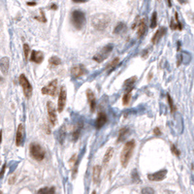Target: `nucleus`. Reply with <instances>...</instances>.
<instances>
[{"mask_svg": "<svg viewBox=\"0 0 194 194\" xmlns=\"http://www.w3.org/2000/svg\"><path fill=\"white\" fill-rule=\"evenodd\" d=\"M57 80H53L52 81L49 85L44 86L42 89V93L43 94H47L50 95V96H54L57 92Z\"/></svg>", "mask_w": 194, "mask_h": 194, "instance_id": "8", "label": "nucleus"}, {"mask_svg": "<svg viewBox=\"0 0 194 194\" xmlns=\"http://www.w3.org/2000/svg\"><path fill=\"white\" fill-rule=\"evenodd\" d=\"M51 8L53 9V10H56V9H57V6H56V4H53V5H52V7H51Z\"/></svg>", "mask_w": 194, "mask_h": 194, "instance_id": "41", "label": "nucleus"}, {"mask_svg": "<svg viewBox=\"0 0 194 194\" xmlns=\"http://www.w3.org/2000/svg\"><path fill=\"white\" fill-rule=\"evenodd\" d=\"M72 1L75 3H86L89 1V0H72Z\"/></svg>", "mask_w": 194, "mask_h": 194, "instance_id": "37", "label": "nucleus"}, {"mask_svg": "<svg viewBox=\"0 0 194 194\" xmlns=\"http://www.w3.org/2000/svg\"><path fill=\"white\" fill-rule=\"evenodd\" d=\"M156 25H157V14H156V12H154V13H152V16L151 27L154 28V27H156Z\"/></svg>", "mask_w": 194, "mask_h": 194, "instance_id": "28", "label": "nucleus"}, {"mask_svg": "<svg viewBox=\"0 0 194 194\" xmlns=\"http://www.w3.org/2000/svg\"><path fill=\"white\" fill-rule=\"evenodd\" d=\"M9 66H10V60L8 57H2L0 59V70L3 73V74H7V72L9 70Z\"/></svg>", "mask_w": 194, "mask_h": 194, "instance_id": "18", "label": "nucleus"}, {"mask_svg": "<svg viewBox=\"0 0 194 194\" xmlns=\"http://www.w3.org/2000/svg\"><path fill=\"white\" fill-rule=\"evenodd\" d=\"M166 31H167V28L166 27H160L158 30H157L154 33V35H153V37L152 39V44H157V43H158L161 40V38H162L163 36L165 35Z\"/></svg>", "mask_w": 194, "mask_h": 194, "instance_id": "15", "label": "nucleus"}, {"mask_svg": "<svg viewBox=\"0 0 194 194\" xmlns=\"http://www.w3.org/2000/svg\"><path fill=\"white\" fill-rule=\"evenodd\" d=\"M113 155H114V149L113 148H109L106 152L104 158H103V164H107L109 163V161L112 159Z\"/></svg>", "mask_w": 194, "mask_h": 194, "instance_id": "22", "label": "nucleus"}, {"mask_svg": "<svg viewBox=\"0 0 194 194\" xmlns=\"http://www.w3.org/2000/svg\"><path fill=\"white\" fill-rule=\"evenodd\" d=\"M147 32V24H146V20L145 19L141 20L140 23L138 25V30H137V36L138 38H142L143 36L146 34Z\"/></svg>", "mask_w": 194, "mask_h": 194, "instance_id": "17", "label": "nucleus"}, {"mask_svg": "<svg viewBox=\"0 0 194 194\" xmlns=\"http://www.w3.org/2000/svg\"><path fill=\"white\" fill-rule=\"evenodd\" d=\"M5 168H6V166L4 165V166H3V168H2V170H1V174H0V177H2V176H3V174H4Z\"/></svg>", "mask_w": 194, "mask_h": 194, "instance_id": "38", "label": "nucleus"}, {"mask_svg": "<svg viewBox=\"0 0 194 194\" xmlns=\"http://www.w3.org/2000/svg\"><path fill=\"white\" fill-rule=\"evenodd\" d=\"M153 133H154L155 135H160V134H161V131L159 130L158 127H156V128H154V129H153Z\"/></svg>", "mask_w": 194, "mask_h": 194, "instance_id": "36", "label": "nucleus"}, {"mask_svg": "<svg viewBox=\"0 0 194 194\" xmlns=\"http://www.w3.org/2000/svg\"><path fill=\"white\" fill-rule=\"evenodd\" d=\"M166 175H167V170L162 169L160 171L155 172V173L149 174L148 179L152 182H160V181H163L166 178Z\"/></svg>", "mask_w": 194, "mask_h": 194, "instance_id": "10", "label": "nucleus"}, {"mask_svg": "<svg viewBox=\"0 0 194 194\" xmlns=\"http://www.w3.org/2000/svg\"><path fill=\"white\" fill-rule=\"evenodd\" d=\"M107 122H108L107 115H106L104 112H100L99 114H98L96 122H95V127H96L97 129H100V128H102L105 125Z\"/></svg>", "mask_w": 194, "mask_h": 194, "instance_id": "13", "label": "nucleus"}, {"mask_svg": "<svg viewBox=\"0 0 194 194\" xmlns=\"http://www.w3.org/2000/svg\"><path fill=\"white\" fill-rule=\"evenodd\" d=\"M23 52H24L25 59H27L28 56H29V46L27 45V44H24V45H23Z\"/></svg>", "mask_w": 194, "mask_h": 194, "instance_id": "32", "label": "nucleus"}, {"mask_svg": "<svg viewBox=\"0 0 194 194\" xmlns=\"http://www.w3.org/2000/svg\"><path fill=\"white\" fill-rule=\"evenodd\" d=\"M167 99H168V103H169L170 105V109H171V112L172 113H174L176 111V108H175V106H174V103H173V100H172V98L169 94H167Z\"/></svg>", "mask_w": 194, "mask_h": 194, "instance_id": "30", "label": "nucleus"}, {"mask_svg": "<svg viewBox=\"0 0 194 194\" xmlns=\"http://www.w3.org/2000/svg\"><path fill=\"white\" fill-rule=\"evenodd\" d=\"M66 99H67V92L65 86H62L58 96V103H57V111L61 113L64 110L65 105H66Z\"/></svg>", "mask_w": 194, "mask_h": 194, "instance_id": "9", "label": "nucleus"}, {"mask_svg": "<svg viewBox=\"0 0 194 194\" xmlns=\"http://www.w3.org/2000/svg\"><path fill=\"white\" fill-rule=\"evenodd\" d=\"M126 30H127L126 24L124 23H119L114 29V33L115 34H122V33H124V32H126Z\"/></svg>", "mask_w": 194, "mask_h": 194, "instance_id": "21", "label": "nucleus"}, {"mask_svg": "<svg viewBox=\"0 0 194 194\" xmlns=\"http://www.w3.org/2000/svg\"><path fill=\"white\" fill-rule=\"evenodd\" d=\"M168 4H169V6H171V2H170V0H168Z\"/></svg>", "mask_w": 194, "mask_h": 194, "instance_id": "42", "label": "nucleus"}, {"mask_svg": "<svg viewBox=\"0 0 194 194\" xmlns=\"http://www.w3.org/2000/svg\"><path fill=\"white\" fill-rule=\"evenodd\" d=\"M2 80H3V79H2V77H1V76H0V82H1V81H2Z\"/></svg>", "mask_w": 194, "mask_h": 194, "instance_id": "43", "label": "nucleus"}, {"mask_svg": "<svg viewBox=\"0 0 194 194\" xmlns=\"http://www.w3.org/2000/svg\"><path fill=\"white\" fill-rule=\"evenodd\" d=\"M179 2L181 3V4H185V3H187V0H178Z\"/></svg>", "mask_w": 194, "mask_h": 194, "instance_id": "39", "label": "nucleus"}, {"mask_svg": "<svg viewBox=\"0 0 194 194\" xmlns=\"http://www.w3.org/2000/svg\"><path fill=\"white\" fill-rule=\"evenodd\" d=\"M132 180L134 182H140V177H139L136 170H133L132 172Z\"/></svg>", "mask_w": 194, "mask_h": 194, "instance_id": "31", "label": "nucleus"}, {"mask_svg": "<svg viewBox=\"0 0 194 194\" xmlns=\"http://www.w3.org/2000/svg\"><path fill=\"white\" fill-rule=\"evenodd\" d=\"M128 134H129V129H128L127 127H124V128H122V129H120L119 132L118 142H122L123 140H125V138L128 136Z\"/></svg>", "mask_w": 194, "mask_h": 194, "instance_id": "23", "label": "nucleus"}, {"mask_svg": "<svg viewBox=\"0 0 194 194\" xmlns=\"http://www.w3.org/2000/svg\"><path fill=\"white\" fill-rule=\"evenodd\" d=\"M136 80H137V77H131V78L127 79L125 82L123 83V89H125V91H129V90H132L133 89V86H134V83H136Z\"/></svg>", "mask_w": 194, "mask_h": 194, "instance_id": "19", "label": "nucleus"}, {"mask_svg": "<svg viewBox=\"0 0 194 194\" xmlns=\"http://www.w3.org/2000/svg\"><path fill=\"white\" fill-rule=\"evenodd\" d=\"M86 73V70L83 65H76V66L72 67L71 69V76H72V78H74V79L80 78V77H82L83 75H85Z\"/></svg>", "mask_w": 194, "mask_h": 194, "instance_id": "11", "label": "nucleus"}, {"mask_svg": "<svg viewBox=\"0 0 194 194\" xmlns=\"http://www.w3.org/2000/svg\"><path fill=\"white\" fill-rule=\"evenodd\" d=\"M71 23L76 29L81 30L86 24V15L82 11L75 10L71 14Z\"/></svg>", "mask_w": 194, "mask_h": 194, "instance_id": "3", "label": "nucleus"}, {"mask_svg": "<svg viewBox=\"0 0 194 194\" xmlns=\"http://www.w3.org/2000/svg\"><path fill=\"white\" fill-rule=\"evenodd\" d=\"M131 100V90L129 91H125V94L123 95L122 97V103L123 105H128Z\"/></svg>", "mask_w": 194, "mask_h": 194, "instance_id": "26", "label": "nucleus"}, {"mask_svg": "<svg viewBox=\"0 0 194 194\" xmlns=\"http://www.w3.org/2000/svg\"><path fill=\"white\" fill-rule=\"evenodd\" d=\"M44 60V53L40 51H32L30 56V61H33L35 63L40 64Z\"/></svg>", "mask_w": 194, "mask_h": 194, "instance_id": "14", "label": "nucleus"}, {"mask_svg": "<svg viewBox=\"0 0 194 194\" xmlns=\"http://www.w3.org/2000/svg\"><path fill=\"white\" fill-rule=\"evenodd\" d=\"M20 85L21 86V89L23 90L24 96L26 98H30L32 95V86L31 83H29V81L23 74L20 76Z\"/></svg>", "mask_w": 194, "mask_h": 194, "instance_id": "5", "label": "nucleus"}, {"mask_svg": "<svg viewBox=\"0 0 194 194\" xmlns=\"http://www.w3.org/2000/svg\"><path fill=\"white\" fill-rule=\"evenodd\" d=\"M113 46L112 44H109V45L107 46H105L103 49L101 50V52L100 53H98L97 54H95V56H93V59L95 61H97V62H102L103 60H105L106 58L108 57V56L110 54V53L113 51Z\"/></svg>", "mask_w": 194, "mask_h": 194, "instance_id": "7", "label": "nucleus"}, {"mask_svg": "<svg viewBox=\"0 0 194 194\" xmlns=\"http://www.w3.org/2000/svg\"><path fill=\"white\" fill-rule=\"evenodd\" d=\"M56 192L54 187H44L38 190V193H53Z\"/></svg>", "mask_w": 194, "mask_h": 194, "instance_id": "29", "label": "nucleus"}, {"mask_svg": "<svg viewBox=\"0 0 194 194\" xmlns=\"http://www.w3.org/2000/svg\"><path fill=\"white\" fill-rule=\"evenodd\" d=\"M29 153L30 156L36 161H42L45 158L46 152L44 151V149L42 148L41 145L37 144V143H32L29 147Z\"/></svg>", "mask_w": 194, "mask_h": 194, "instance_id": "4", "label": "nucleus"}, {"mask_svg": "<svg viewBox=\"0 0 194 194\" xmlns=\"http://www.w3.org/2000/svg\"><path fill=\"white\" fill-rule=\"evenodd\" d=\"M111 20H110L109 16L105 14H98L95 15L92 18V26L98 31H104L106 28L109 26Z\"/></svg>", "mask_w": 194, "mask_h": 194, "instance_id": "1", "label": "nucleus"}, {"mask_svg": "<svg viewBox=\"0 0 194 194\" xmlns=\"http://www.w3.org/2000/svg\"><path fill=\"white\" fill-rule=\"evenodd\" d=\"M119 64V57H116L114 60H113L112 62H110V63L108 64V66L107 68H106V70H114V68L116 67Z\"/></svg>", "mask_w": 194, "mask_h": 194, "instance_id": "25", "label": "nucleus"}, {"mask_svg": "<svg viewBox=\"0 0 194 194\" xmlns=\"http://www.w3.org/2000/svg\"><path fill=\"white\" fill-rule=\"evenodd\" d=\"M27 5L28 6H34V5H36V2H28Z\"/></svg>", "mask_w": 194, "mask_h": 194, "instance_id": "40", "label": "nucleus"}, {"mask_svg": "<svg viewBox=\"0 0 194 194\" xmlns=\"http://www.w3.org/2000/svg\"><path fill=\"white\" fill-rule=\"evenodd\" d=\"M171 151H172V152H173L176 156H180L181 153H180V152H179V149L176 148L175 145H172V146H171Z\"/></svg>", "mask_w": 194, "mask_h": 194, "instance_id": "33", "label": "nucleus"}, {"mask_svg": "<svg viewBox=\"0 0 194 194\" xmlns=\"http://www.w3.org/2000/svg\"><path fill=\"white\" fill-rule=\"evenodd\" d=\"M49 63L51 65H53V66H56V65H59L61 63V60H60V58L58 57V56H52L49 59Z\"/></svg>", "mask_w": 194, "mask_h": 194, "instance_id": "27", "label": "nucleus"}, {"mask_svg": "<svg viewBox=\"0 0 194 194\" xmlns=\"http://www.w3.org/2000/svg\"><path fill=\"white\" fill-rule=\"evenodd\" d=\"M134 149H135V141L134 140H131V141H128L124 147L122 149V152L120 153V163L123 167H126L128 162L132 156V153L134 152Z\"/></svg>", "mask_w": 194, "mask_h": 194, "instance_id": "2", "label": "nucleus"}, {"mask_svg": "<svg viewBox=\"0 0 194 194\" xmlns=\"http://www.w3.org/2000/svg\"><path fill=\"white\" fill-rule=\"evenodd\" d=\"M86 97H87V101H89V106H90V111L94 112L95 107H96V99H95L94 93L90 89L86 90Z\"/></svg>", "mask_w": 194, "mask_h": 194, "instance_id": "16", "label": "nucleus"}, {"mask_svg": "<svg viewBox=\"0 0 194 194\" xmlns=\"http://www.w3.org/2000/svg\"><path fill=\"white\" fill-rule=\"evenodd\" d=\"M41 15H42V18H38V17H35V19L37 20H40V21H43V23H46L47 20H46V18H45V15H44V12L41 10Z\"/></svg>", "mask_w": 194, "mask_h": 194, "instance_id": "34", "label": "nucleus"}, {"mask_svg": "<svg viewBox=\"0 0 194 194\" xmlns=\"http://www.w3.org/2000/svg\"><path fill=\"white\" fill-rule=\"evenodd\" d=\"M23 139H24V127H23V124L20 123L19 127H18L17 135H16V145L18 147L23 145Z\"/></svg>", "mask_w": 194, "mask_h": 194, "instance_id": "12", "label": "nucleus"}, {"mask_svg": "<svg viewBox=\"0 0 194 194\" xmlns=\"http://www.w3.org/2000/svg\"><path fill=\"white\" fill-rule=\"evenodd\" d=\"M47 110H48V115H49V122L52 124V126H54L57 122V116H56V106L53 105L52 101H48Z\"/></svg>", "mask_w": 194, "mask_h": 194, "instance_id": "6", "label": "nucleus"}, {"mask_svg": "<svg viewBox=\"0 0 194 194\" xmlns=\"http://www.w3.org/2000/svg\"><path fill=\"white\" fill-rule=\"evenodd\" d=\"M101 171H102V168L99 165H95L93 167V172H92V180L95 184L99 182L100 181V176H101Z\"/></svg>", "mask_w": 194, "mask_h": 194, "instance_id": "20", "label": "nucleus"}, {"mask_svg": "<svg viewBox=\"0 0 194 194\" xmlns=\"http://www.w3.org/2000/svg\"><path fill=\"white\" fill-rule=\"evenodd\" d=\"M175 18H176V23H174V20L171 21V24H170V27L172 29H179V30H182V23L179 21V18H178V14L176 13L175 14Z\"/></svg>", "mask_w": 194, "mask_h": 194, "instance_id": "24", "label": "nucleus"}, {"mask_svg": "<svg viewBox=\"0 0 194 194\" xmlns=\"http://www.w3.org/2000/svg\"><path fill=\"white\" fill-rule=\"evenodd\" d=\"M154 191H153L152 189H151L149 187H146V188H144L142 190V193H153Z\"/></svg>", "mask_w": 194, "mask_h": 194, "instance_id": "35", "label": "nucleus"}]
</instances>
